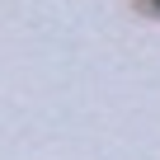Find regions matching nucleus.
<instances>
[{"mask_svg": "<svg viewBox=\"0 0 160 160\" xmlns=\"http://www.w3.org/2000/svg\"><path fill=\"white\" fill-rule=\"evenodd\" d=\"M155 5H160V0H155Z\"/></svg>", "mask_w": 160, "mask_h": 160, "instance_id": "1", "label": "nucleus"}]
</instances>
